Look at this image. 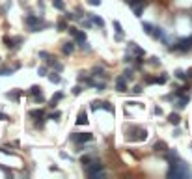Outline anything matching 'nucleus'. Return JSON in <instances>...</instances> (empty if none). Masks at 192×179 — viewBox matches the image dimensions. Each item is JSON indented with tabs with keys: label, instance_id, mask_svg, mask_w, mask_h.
I'll use <instances>...</instances> for the list:
<instances>
[{
	"label": "nucleus",
	"instance_id": "1",
	"mask_svg": "<svg viewBox=\"0 0 192 179\" xmlns=\"http://www.w3.org/2000/svg\"><path fill=\"white\" fill-rule=\"evenodd\" d=\"M192 172L190 168L185 164V163H172L170 164V170H168V177H190Z\"/></svg>",
	"mask_w": 192,
	"mask_h": 179
},
{
	"label": "nucleus",
	"instance_id": "2",
	"mask_svg": "<svg viewBox=\"0 0 192 179\" xmlns=\"http://www.w3.org/2000/svg\"><path fill=\"white\" fill-rule=\"evenodd\" d=\"M86 174L90 177H99V176H105V170H103V164L99 161H93L90 164H86Z\"/></svg>",
	"mask_w": 192,
	"mask_h": 179
},
{
	"label": "nucleus",
	"instance_id": "3",
	"mask_svg": "<svg viewBox=\"0 0 192 179\" xmlns=\"http://www.w3.org/2000/svg\"><path fill=\"white\" fill-rule=\"evenodd\" d=\"M93 136H91V133H73L71 134V140L73 142H77V144H82V142H90Z\"/></svg>",
	"mask_w": 192,
	"mask_h": 179
},
{
	"label": "nucleus",
	"instance_id": "4",
	"mask_svg": "<svg viewBox=\"0 0 192 179\" xmlns=\"http://www.w3.org/2000/svg\"><path fill=\"white\" fill-rule=\"evenodd\" d=\"M133 7H134V13H136V17H140V13H142V9L146 7V2H144V0H140V2H138V4H134Z\"/></svg>",
	"mask_w": 192,
	"mask_h": 179
},
{
	"label": "nucleus",
	"instance_id": "5",
	"mask_svg": "<svg viewBox=\"0 0 192 179\" xmlns=\"http://www.w3.org/2000/svg\"><path fill=\"white\" fill-rule=\"evenodd\" d=\"M37 22H39V17H34V15H28V17H26V24H30L32 28H34Z\"/></svg>",
	"mask_w": 192,
	"mask_h": 179
},
{
	"label": "nucleus",
	"instance_id": "6",
	"mask_svg": "<svg viewBox=\"0 0 192 179\" xmlns=\"http://www.w3.org/2000/svg\"><path fill=\"white\" fill-rule=\"evenodd\" d=\"M88 15H90V19H91V21H93V22H95V24H99V26H101V28H103V26H105V21H103V19H101V17H97V15H93V13H88Z\"/></svg>",
	"mask_w": 192,
	"mask_h": 179
},
{
	"label": "nucleus",
	"instance_id": "7",
	"mask_svg": "<svg viewBox=\"0 0 192 179\" xmlns=\"http://www.w3.org/2000/svg\"><path fill=\"white\" fill-rule=\"evenodd\" d=\"M19 41H21L19 37H17V39H9V37H4V43H6V47H7V49H13V47H15V43H19Z\"/></svg>",
	"mask_w": 192,
	"mask_h": 179
},
{
	"label": "nucleus",
	"instance_id": "8",
	"mask_svg": "<svg viewBox=\"0 0 192 179\" xmlns=\"http://www.w3.org/2000/svg\"><path fill=\"white\" fill-rule=\"evenodd\" d=\"M73 50H75V43H73V41H67V43L63 45V52H65V54H71Z\"/></svg>",
	"mask_w": 192,
	"mask_h": 179
},
{
	"label": "nucleus",
	"instance_id": "9",
	"mask_svg": "<svg viewBox=\"0 0 192 179\" xmlns=\"http://www.w3.org/2000/svg\"><path fill=\"white\" fill-rule=\"evenodd\" d=\"M84 123H88V116H86V112H80L77 118V125H84Z\"/></svg>",
	"mask_w": 192,
	"mask_h": 179
},
{
	"label": "nucleus",
	"instance_id": "10",
	"mask_svg": "<svg viewBox=\"0 0 192 179\" xmlns=\"http://www.w3.org/2000/svg\"><path fill=\"white\" fill-rule=\"evenodd\" d=\"M168 121H170L172 125H179V121H181V118H179L177 114H170V116H168Z\"/></svg>",
	"mask_w": 192,
	"mask_h": 179
},
{
	"label": "nucleus",
	"instance_id": "11",
	"mask_svg": "<svg viewBox=\"0 0 192 179\" xmlns=\"http://www.w3.org/2000/svg\"><path fill=\"white\" fill-rule=\"evenodd\" d=\"M114 28H116V34H118V39H121V37H123V30H121V24H119L118 21H114Z\"/></svg>",
	"mask_w": 192,
	"mask_h": 179
},
{
	"label": "nucleus",
	"instance_id": "12",
	"mask_svg": "<svg viewBox=\"0 0 192 179\" xmlns=\"http://www.w3.org/2000/svg\"><path fill=\"white\" fill-rule=\"evenodd\" d=\"M73 37H75V39H77L78 43H82V41H86V34H84V32H78V30L75 32V35H73Z\"/></svg>",
	"mask_w": 192,
	"mask_h": 179
},
{
	"label": "nucleus",
	"instance_id": "13",
	"mask_svg": "<svg viewBox=\"0 0 192 179\" xmlns=\"http://www.w3.org/2000/svg\"><path fill=\"white\" fill-rule=\"evenodd\" d=\"M52 6H54L56 9H60V11H63V9H65V4H63V0H52Z\"/></svg>",
	"mask_w": 192,
	"mask_h": 179
},
{
	"label": "nucleus",
	"instance_id": "14",
	"mask_svg": "<svg viewBox=\"0 0 192 179\" xmlns=\"http://www.w3.org/2000/svg\"><path fill=\"white\" fill-rule=\"evenodd\" d=\"M142 28L146 30V34H149V35H151V34H153V28H155V26H153V24H149V22H142Z\"/></svg>",
	"mask_w": 192,
	"mask_h": 179
},
{
	"label": "nucleus",
	"instance_id": "15",
	"mask_svg": "<svg viewBox=\"0 0 192 179\" xmlns=\"http://www.w3.org/2000/svg\"><path fill=\"white\" fill-rule=\"evenodd\" d=\"M49 80H50L52 84H58L62 78H60V75H58V73H50V75H49Z\"/></svg>",
	"mask_w": 192,
	"mask_h": 179
},
{
	"label": "nucleus",
	"instance_id": "16",
	"mask_svg": "<svg viewBox=\"0 0 192 179\" xmlns=\"http://www.w3.org/2000/svg\"><path fill=\"white\" fill-rule=\"evenodd\" d=\"M116 84H118V92H125V80H123V77H119L116 80Z\"/></svg>",
	"mask_w": 192,
	"mask_h": 179
},
{
	"label": "nucleus",
	"instance_id": "17",
	"mask_svg": "<svg viewBox=\"0 0 192 179\" xmlns=\"http://www.w3.org/2000/svg\"><path fill=\"white\" fill-rule=\"evenodd\" d=\"M62 97H63V95H62V93H60V92H58V93H56V95H52V99H50V106H54V105H56V103H58V101H60V99H62Z\"/></svg>",
	"mask_w": 192,
	"mask_h": 179
},
{
	"label": "nucleus",
	"instance_id": "18",
	"mask_svg": "<svg viewBox=\"0 0 192 179\" xmlns=\"http://www.w3.org/2000/svg\"><path fill=\"white\" fill-rule=\"evenodd\" d=\"M187 103H189V97H181V99L177 101V108H185Z\"/></svg>",
	"mask_w": 192,
	"mask_h": 179
},
{
	"label": "nucleus",
	"instance_id": "19",
	"mask_svg": "<svg viewBox=\"0 0 192 179\" xmlns=\"http://www.w3.org/2000/svg\"><path fill=\"white\" fill-rule=\"evenodd\" d=\"M129 47H131V49H133L138 56H142V54H144V50H142V49H138V47H136V43H129Z\"/></svg>",
	"mask_w": 192,
	"mask_h": 179
},
{
	"label": "nucleus",
	"instance_id": "20",
	"mask_svg": "<svg viewBox=\"0 0 192 179\" xmlns=\"http://www.w3.org/2000/svg\"><path fill=\"white\" fill-rule=\"evenodd\" d=\"M32 118H43V110H30Z\"/></svg>",
	"mask_w": 192,
	"mask_h": 179
},
{
	"label": "nucleus",
	"instance_id": "21",
	"mask_svg": "<svg viewBox=\"0 0 192 179\" xmlns=\"http://www.w3.org/2000/svg\"><path fill=\"white\" fill-rule=\"evenodd\" d=\"M166 80H168V77H166V75H162V77H157V78H155V84H164Z\"/></svg>",
	"mask_w": 192,
	"mask_h": 179
},
{
	"label": "nucleus",
	"instance_id": "22",
	"mask_svg": "<svg viewBox=\"0 0 192 179\" xmlns=\"http://www.w3.org/2000/svg\"><path fill=\"white\" fill-rule=\"evenodd\" d=\"M155 149H157V151H164V149H166V144H164V142H157V144H155Z\"/></svg>",
	"mask_w": 192,
	"mask_h": 179
},
{
	"label": "nucleus",
	"instance_id": "23",
	"mask_svg": "<svg viewBox=\"0 0 192 179\" xmlns=\"http://www.w3.org/2000/svg\"><path fill=\"white\" fill-rule=\"evenodd\" d=\"M11 73H13V69H9V67H2V69H0V75H2V77L11 75Z\"/></svg>",
	"mask_w": 192,
	"mask_h": 179
},
{
	"label": "nucleus",
	"instance_id": "24",
	"mask_svg": "<svg viewBox=\"0 0 192 179\" xmlns=\"http://www.w3.org/2000/svg\"><path fill=\"white\" fill-rule=\"evenodd\" d=\"M176 77H177V78H181V80H185V78H189L185 71H176Z\"/></svg>",
	"mask_w": 192,
	"mask_h": 179
},
{
	"label": "nucleus",
	"instance_id": "25",
	"mask_svg": "<svg viewBox=\"0 0 192 179\" xmlns=\"http://www.w3.org/2000/svg\"><path fill=\"white\" fill-rule=\"evenodd\" d=\"M9 99H19V95H21V92H11V93H6Z\"/></svg>",
	"mask_w": 192,
	"mask_h": 179
},
{
	"label": "nucleus",
	"instance_id": "26",
	"mask_svg": "<svg viewBox=\"0 0 192 179\" xmlns=\"http://www.w3.org/2000/svg\"><path fill=\"white\" fill-rule=\"evenodd\" d=\"M58 28H60V32H63V30H67V24H65L63 21H60V22H58Z\"/></svg>",
	"mask_w": 192,
	"mask_h": 179
},
{
	"label": "nucleus",
	"instance_id": "27",
	"mask_svg": "<svg viewBox=\"0 0 192 179\" xmlns=\"http://www.w3.org/2000/svg\"><path fill=\"white\" fill-rule=\"evenodd\" d=\"M32 93H34V95H39V93H41V88H39V86H32Z\"/></svg>",
	"mask_w": 192,
	"mask_h": 179
},
{
	"label": "nucleus",
	"instance_id": "28",
	"mask_svg": "<svg viewBox=\"0 0 192 179\" xmlns=\"http://www.w3.org/2000/svg\"><path fill=\"white\" fill-rule=\"evenodd\" d=\"M45 73H47V67H39V69H37V75H41V77H43Z\"/></svg>",
	"mask_w": 192,
	"mask_h": 179
},
{
	"label": "nucleus",
	"instance_id": "29",
	"mask_svg": "<svg viewBox=\"0 0 192 179\" xmlns=\"http://www.w3.org/2000/svg\"><path fill=\"white\" fill-rule=\"evenodd\" d=\"M80 92H82V88H80V86H77V88H73V93H75V95H78Z\"/></svg>",
	"mask_w": 192,
	"mask_h": 179
},
{
	"label": "nucleus",
	"instance_id": "30",
	"mask_svg": "<svg viewBox=\"0 0 192 179\" xmlns=\"http://www.w3.org/2000/svg\"><path fill=\"white\" fill-rule=\"evenodd\" d=\"M125 2H127V4H129V6H131V7H133V6H134V4H138V2H140V0H125Z\"/></svg>",
	"mask_w": 192,
	"mask_h": 179
},
{
	"label": "nucleus",
	"instance_id": "31",
	"mask_svg": "<svg viewBox=\"0 0 192 179\" xmlns=\"http://www.w3.org/2000/svg\"><path fill=\"white\" fill-rule=\"evenodd\" d=\"M60 118V112H54V114H50V120H58Z\"/></svg>",
	"mask_w": 192,
	"mask_h": 179
},
{
	"label": "nucleus",
	"instance_id": "32",
	"mask_svg": "<svg viewBox=\"0 0 192 179\" xmlns=\"http://www.w3.org/2000/svg\"><path fill=\"white\" fill-rule=\"evenodd\" d=\"M60 157H62V159H69V161H71V157H69V155H67V153H63V151H62V153H60Z\"/></svg>",
	"mask_w": 192,
	"mask_h": 179
},
{
	"label": "nucleus",
	"instance_id": "33",
	"mask_svg": "<svg viewBox=\"0 0 192 179\" xmlns=\"http://www.w3.org/2000/svg\"><path fill=\"white\" fill-rule=\"evenodd\" d=\"M90 4H91V6H99V4H101V0H90Z\"/></svg>",
	"mask_w": 192,
	"mask_h": 179
},
{
	"label": "nucleus",
	"instance_id": "34",
	"mask_svg": "<svg viewBox=\"0 0 192 179\" xmlns=\"http://www.w3.org/2000/svg\"><path fill=\"white\" fill-rule=\"evenodd\" d=\"M133 92H134V93H136V95H138V93H140V92H142V88H140V86H136V88H134V90H133Z\"/></svg>",
	"mask_w": 192,
	"mask_h": 179
},
{
	"label": "nucleus",
	"instance_id": "35",
	"mask_svg": "<svg viewBox=\"0 0 192 179\" xmlns=\"http://www.w3.org/2000/svg\"><path fill=\"white\" fill-rule=\"evenodd\" d=\"M187 77H189V78H192V69H189V71H187Z\"/></svg>",
	"mask_w": 192,
	"mask_h": 179
}]
</instances>
